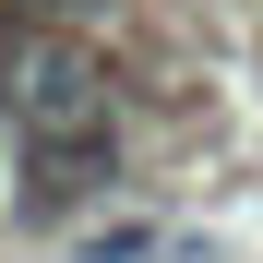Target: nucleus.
<instances>
[{"label":"nucleus","mask_w":263,"mask_h":263,"mask_svg":"<svg viewBox=\"0 0 263 263\" xmlns=\"http://www.w3.org/2000/svg\"><path fill=\"white\" fill-rule=\"evenodd\" d=\"M12 120H24L36 156H108V72L84 60V48H36Z\"/></svg>","instance_id":"nucleus-1"}]
</instances>
